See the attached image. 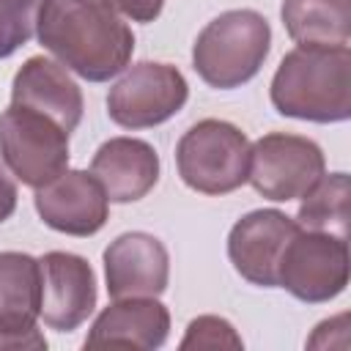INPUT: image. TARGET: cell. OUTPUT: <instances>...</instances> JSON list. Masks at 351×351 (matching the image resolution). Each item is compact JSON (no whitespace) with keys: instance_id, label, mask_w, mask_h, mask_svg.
I'll return each instance as SVG.
<instances>
[{"instance_id":"9a60e30c","label":"cell","mask_w":351,"mask_h":351,"mask_svg":"<svg viewBox=\"0 0 351 351\" xmlns=\"http://www.w3.org/2000/svg\"><path fill=\"white\" fill-rule=\"evenodd\" d=\"M90 173L110 203L143 200L159 181V154L140 137H110L90 159Z\"/></svg>"},{"instance_id":"ba28073f","label":"cell","mask_w":351,"mask_h":351,"mask_svg":"<svg viewBox=\"0 0 351 351\" xmlns=\"http://www.w3.org/2000/svg\"><path fill=\"white\" fill-rule=\"evenodd\" d=\"M189 85L184 74L159 60H140L107 93V115L123 129H151L184 110Z\"/></svg>"},{"instance_id":"7c38bea8","label":"cell","mask_w":351,"mask_h":351,"mask_svg":"<svg viewBox=\"0 0 351 351\" xmlns=\"http://www.w3.org/2000/svg\"><path fill=\"white\" fill-rule=\"evenodd\" d=\"M36 211L41 222L66 236H93L110 217L104 186L88 170H63L49 184L36 189Z\"/></svg>"},{"instance_id":"44dd1931","label":"cell","mask_w":351,"mask_h":351,"mask_svg":"<svg viewBox=\"0 0 351 351\" xmlns=\"http://www.w3.org/2000/svg\"><path fill=\"white\" fill-rule=\"evenodd\" d=\"M115 14L132 19V22H154L162 8L165 0H104Z\"/></svg>"},{"instance_id":"277c9868","label":"cell","mask_w":351,"mask_h":351,"mask_svg":"<svg viewBox=\"0 0 351 351\" xmlns=\"http://www.w3.org/2000/svg\"><path fill=\"white\" fill-rule=\"evenodd\" d=\"M176 167L189 189L211 197L228 195L247 184L250 140L228 121H197L176 145Z\"/></svg>"},{"instance_id":"6da1fadb","label":"cell","mask_w":351,"mask_h":351,"mask_svg":"<svg viewBox=\"0 0 351 351\" xmlns=\"http://www.w3.org/2000/svg\"><path fill=\"white\" fill-rule=\"evenodd\" d=\"M36 38L63 69L88 82L112 80L134 52L132 27L104 0H38Z\"/></svg>"},{"instance_id":"ac0fdd59","label":"cell","mask_w":351,"mask_h":351,"mask_svg":"<svg viewBox=\"0 0 351 351\" xmlns=\"http://www.w3.org/2000/svg\"><path fill=\"white\" fill-rule=\"evenodd\" d=\"M296 222L304 230L348 239V173H324L315 186L302 195Z\"/></svg>"},{"instance_id":"d6986e66","label":"cell","mask_w":351,"mask_h":351,"mask_svg":"<svg viewBox=\"0 0 351 351\" xmlns=\"http://www.w3.org/2000/svg\"><path fill=\"white\" fill-rule=\"evenodd\" d=\"M38 0H0V58L14 55L36 33Z\"/></svg>"},{"instance_id":"4fadbf2b","label":"cell","mask_w":351,"mask_h":351,"mask_svg":"<svg viewBox=\"0 0 351 351\" xmlns=\"http://www.w3.org/2000/svg\"><path fill=\"white\" fill-rule=\"evenodd\" d=\"M104 280L110 299L165 293L170 282L167 247L145 230L121 233L104 250Z\"/></svg>"},{"instance_id":"30bf717a","label":"cell","mask_w":351,"mask_h":351,"mask_svg":"<svg viewBox=\"0 0 351 351\" xmlns=\"http://www.w3.org/2000/svg\"><path fill=\"white\" fill-rule=\"evenodd\" d=\"M41 266V321L55 332H74L96 307L99 288L90 263L82 255L52 250L38 258Z\"/></svg>"},{"instance_id":"2e32d148","label":"cell","mask_w":351,"mask_h":351,"mask_svg":"<svg viewBox=\"0 0 351 351\" xmlns=\"http://www.w3.org/2000/svg\"><path fill=\"white\" fill-rule=\"evenodd\" d=\"M170 335V313L156 296H129L112 299L107 304L88 337L85 346H123V348H162Z\"/></svg>"},{"instance_id":"e0dca14e","label":"cell","mask_w":351,"mask_h":351,"mask_svg":"<svg viewBox=\"0 0 351 351\" xmlns=\"http://www.w3.org/2000/svg\"><path fill=\"white\" fill-rule=\"evenodd\" d=\"M285 33L299 47H348L351 0H282Z\"/></svg>"},{"instance_id":"5b68a950","label":"cell","mask_w":351,"mask_h":351,"mask_svg":"<svg viewBox=\"0 0 351 351\" xmlns=\"http://www.w3.org/2000/svg\"><path fill=\"white\" fill-rule=\"evenodd\" d=\"M0 159L25 186H44L69 167V132L22 104L0 112Z\"/></svg>"},{"instance_id":"52a82bcc","label":"cell","mask_w":351,"mask_h":351,"mask_svg":"<svg viewBox=\"0 0 351 351\" xmlns=\"http://www.w3.org/2000/svg\"><path fill=\"white\" fill-rule=\"evenodd\" d=\"M348 285V239L299 228L282 250L277 288L304 304H324Z\"/></svg>"},{"instance_id":"7402d4cb","label":"cell","mask_w":351,"mask_h":351,"mask_svg":"<svg viewBox=\"0 0 351 351\" xmlns=\"http://www.w3.org/2000/svg\"><path fill=\"white\" fill-rule=\"evenodd\" d=\"M16 184L14 178L5 173V167L0 165V222H5L14 211H16Z\"/></svg>"},{"instance_id":"3957f363","label":"cell","mask_w":351,"mask_h":351,"mask_svg":"<svg viewBox=\"0 0 351 351\" xmlns=\"http://www.w3.org/2000/svg\"><path fill=\"white\" fill-rule=\"evenodd\" d=\"M271 49V27L263 14L252 8H233L214 16L192 44V66L197 77L230 90L250 82Z\"/></svg>"},{"instance_id":"9c48e42d","label":"cell","mask_w":351,"mask_h":351,"mask_svg":"<svg viewBox=\"0 0 351 351\" xmlns=\"http://www.w3.org/2000/svg\"><path fill=\"white\" fill-rule=\"evenodd\" d=\"M41 318V266L27 252H0V348H47Z\"/></svg>"},{"instance_id":"8992f818","label":"cell","mask_w":351,"mask_h":351,"mask_svg":"<svg viewBox=\"0 0 351 351\" xmlns=\"http://www.w3.org/2000/svg\"><path fill=\"white\" fill-rule=\"evenodd\" d=\"M324 173V151L310 137L291 132H269L250 143L247 181L258 195L274 203H288L307 195Z\"/></svg>"},{"instance_id":"5bb4252c","label":"cell","mask_w":351,"mask_h":351,"mask_svg":"<svg viewBox=\"0 0 351 351\" xmlns=\"http://www.w3.org/2000/svg\"><path fill=\"white\" fill-rule=\"evenodd\" d=\"M11 104L30 107L36 112H44L55 123H60L69 134L80 126L85 99L80 85L71 80L69 69H63L58 60L33 55L27 58L11 82Z\"/></svg>"},{"instance_id":"8fae6325","label":"cell","mask_w":351,"mask_h":351,"mask_svg":"<svg viewBox=\"0 0 351 351\" xmlns=\"http://www.w3.org/2000/svg\"><path fill=\"white\" fill-rule=\"evenodd\" d=\"M299 222L277 208H255L244 214L228 233V258L233 269L252 285L277 288V269L285 244Z\"/></svg>"},{"instance_id":"ffe728a7","label":"cell","mask_w":351,"mask_h":351,"mask_svg":"<svg viewBox=\"0 0 351 351\" xmlns=\"http://www.w3.org/2000/svg\"><path fill=\"white\" fill-rule=\"evenodd\" d=\"M241 337L228 318L219 315H197L189 321L181 348H241Z\"/></svg>"},{"instance_id":"7a4b0ae2","label":"cell","mask_w":351,"mask_h":351,"mask_svg":"<svg viewBox=\"0 0 351 351\" xmlns=\"http://www.w3.org/2000/svg\"><path fill=\"white\" fill-rule=\"evenodd\" d=\"M274 110L310 123H340L351 115V49L296 47L291 49L269 88Z\"/></svg>"}]
</instances>
